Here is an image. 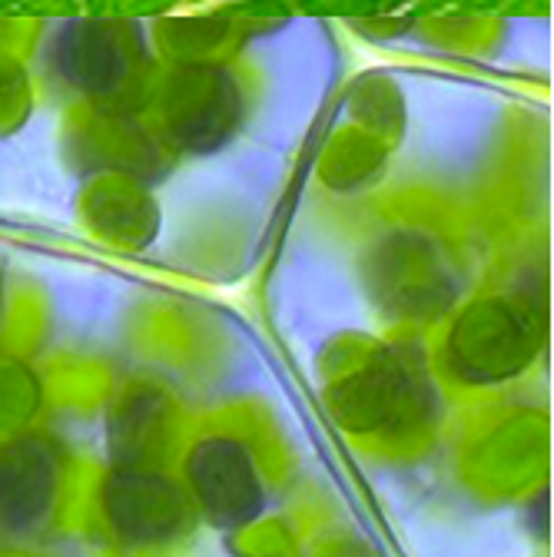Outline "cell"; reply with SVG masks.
<instances>
[]
</instances>
